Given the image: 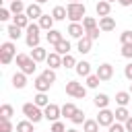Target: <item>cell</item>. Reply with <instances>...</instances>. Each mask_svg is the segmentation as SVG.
<instances>
[{
	"label": "cell",
	"mask_w": 132,
	"mask_h": 132,
	"mask_svg": "<svg viewBox=\"0 0 132 132\" xmlns=\"http://www.w3.org/2000/svg\"><path fill=\"white\" fill-rule=\"evenodd\" d=\"M82 27H85V31H91V29L97 27V21H95L93 16H85V19H82Z\"/></svg>",
	"instance_id": "37"
},
{
	"label": "cell",
	"mask_w": 132,
	"mask_h": 132,
	"mask_svg": "<svg viewBox=\"0 0 132 132\" xmlns=\"http://www.w3.org/2000/svg\"><path fill=\"white\" fill-rule=\"evenodd\" d=\"M23 10H27V6H25L21 0H12V2H10V12H14V14H21Z\"/></svg>",
	"instance_id": "33"
},
{
	"label": "cell",
	"mask_w": 132,
	"mask_h": 132,
	"mask_svg": "<svg viewBox=\"0 0 132 132\" xmlns=\"http://www.w3.org/2000/svg\"><path fill=\"white\" fill-rule=\"evenodd\" d=\"M14 43L12 41H6V43H2L0 45V62L6 66V64H10L12 62V58H14Z\"/></svg>",
	"instance_id": "5"
},
{
	"label": "cell",
	"mask_w": 132,
	"mask_h": 132,
	"mask_svg": "<svg viewBox=\"0 0 132 132\" xmlns=\"http://www.w3.org/2000/svg\"><path fill=\"white\" fill-rule=\"evenodd\" d=\"M91 45H93V39H91L89 35H85V37H80V39H78L76 50H78L80 54H89V52H91Z\"/></svg>",
	"instance_id": "14"
},
{
	"label": "cell",
	"mask_w": 132,
	"mask_h": 132,
	"mask_svg": "<svg viewBox=\"0 0 132 132\" xmlns=\"http://www.w3.org/2000/svg\"><path fill=\"white\" fill-rule=\"evenodd\" d=\"M0 132H12L10 120H2V122H0Z\"/></svg>",
	"instance_id": "41"
},
{
	"label": "cell",
	"mask_w": 132,
	"mask_h": 132,
	"mask_svg": "<svg viewBox=\"0 0 132 132\" xmlns=\"http://www.w3.org/2000/svg\"><path fill=\"white\" fill-rule=\"evenodd\" d=\"M52 16H54L56 21H64V19L68 16V10H66V6H56V8L52 10Z\"/></svg>",
	"instance_id": "25"
},
{
	"label": "cell",
	"mask_w": 132,
	"mask_h": 132,
	"mask_svg": "<svg viewBox=\"0 0 132 132\" xmlns=\"http://www.w3.org/2000/svg\"><path fill=\"white\" fill-rule=\"evenodd\" d=\"M10 19V10L8 8H0V21H8Z\"/></svg>",
	"instance_id": "45"
},
{
	"label": "cell",
	"mask_w": 132,
	"mask_h": 132,
	"mask_svg": "<svg viewBox=\"0 0 132 132\" xmlns=\"http://www.w3.org/2000/svg\"><path fill=\"white\" fill-rule=\"evenodd\" d=\"M124 76H126L128 80H132V62L126 64V68H124Z\"/></svg>",
	"instance_id": "46"
},
{
	"label": "cell",
	"mask_w": 132,
	"mask_h": 132,
	"mask_svg": "<svg viewBox=\"0 0 132 132\" xmlns=\"http://www.w3.org/2000/svg\"><path fill=\"white\" fill-rule=\"evenodd\" d=\"M116 101H118V105H128L130 103V93H126V91H120V93H116Z\"/></svg>",
	"instance_id": "32"
},
{
	"label": "cell",
	"mask_w": 132,
	"mask_h": 132,
	"mask_svg": "<svg viewBox=\"0 0 132 132\" xmlns=\"http://www.w3.org/2000/svg\"><path fill=\"white\" fill-rule=\"evenodd\" d=\"M107 2H116V0H107Z\"/></svg>",
	"instance_id": "53"
},
{
	"label": "cell",
	"mask_w": 132,
	"mask_h": 132,
	"mask_svg": "<svg viewBox=\"0 0 132 132\" xmlns=\"http://www.w3.org/2000/svg\"><path fill=\"white\" fill-rule=\"evenodd\" d=\"M76 74L78 76H89L91 74V64L89 62H76Z\"/></svg>",
	"instance_id": "24"
},
{
	"label": "cell",
	"mask_w": 132,
	"mask_h": 132,
	"mask_svg": "<svg viewBox=\"0 0 132 132\" xmlns=\"http://www.w3.org/2000/svg\"><path fill=\"white\" fill-rule=\"evenodd\" d=\"M95 74H97L101 80H109V78L113 76V66H111V64H101Z\"/></svg>",
	"instance_id": "11"
},
{
	"label": "cell",
	"mask_w": 132,
	"mask_h": 132,
	"mask_svg": "<svg viewBox=\"0 0 132 132\" xmlns=\"http://www.w3.org/2000/svg\"><path fill=\"white\" fill-rule=\"evenodd\" d=\"M8 2H12V0H8Z\"/></svg>",
	"instance_id": "55"
},
{
	"label": "cell",
	"mask_w": 132,
	"mask_h": 132,
	"mask_svg": "<svg viewBox=\"0 0 132 132\" xmlns=\"http://www.w3.org/2000/svg\"><path fill=\"white\" fill-rule=\"evenodd\" d=\"M50 132H66V126L62 124V122H54L52 124V130Z\"/></svg>",
	"instance_id": "44"
},
{
	"label": "cell",
	"mask_w": 132,
	"mask_h": 132,
	"mask_svg": "<svg viewBox=\"0 0 132 132\" xmlns=\"http://www.w3.org/2000/svg\"><path fill=\"white\" fill-rule=\"evenodd\" d=\"M82 130H85V132H99V122H97V120H85Z\"/></svg>",
	"instance_id": "30"
},
{
	"label": "cell",
	"mask_w": 132,
	"mask_h": 132,
	"mask_svg": "<svg viewBox=\"0 0 132 132\" xmlns=\"http://www.w3.org/2000/svg\"><path fill=\"white\" fill-rule=\"evenodd\" d=\"M68 35L74 37V39H80V37L87 35V31H85V27H82L80 23H70V25H68Z\"/></svg>",
	"instance_id": "9"
},
{
	"label": "cell",
	"mask_w": 132,
	"mask_h": 132,
	"mask_svg": "<svg viewBox=\"0 0 132 132\" xmlns=\"http://www.w3.org/2000/svg\"><path fill=\"white\" fill-rule=\"evenodd\" d=\"M45 39L52 43V45H56V43H60L64 37H62V31H56V29H50L47 31V35H45Z\"/></svg>",
	"instance_id": "19"
},
{
	"label": "cell",
	"mask_w": 132,
	"mask_h": 132,
	"mask_svg": "<svg viewBox=\"0 0 132 132\" xmlns=\"http://www.w3.org/2000/svg\"><path fill=\"white\" fill-rule=\"evenodd\" d=\"M23 113H25L27 120H31L33 124H37V122H41V120L45 118L43 111H41V107L35 105V103H25V105H23Z\"/></svg>",
	"instance_id": "3"
},
{
	"label": "cell",
	"mask_w": 132,
	"mask_h": 132,
	"mask_svg": "<svg viewBox=\"0 0 132 132\" xmlns=\"http://www.w3.org/2000/svg\"><path fill=\"white\" fill-rule=\"evenodd\" d=\"M113 120H116V113L111 111V109H107V107H103L101 111H99V116H97V122H99V126H111L113 124Z\"/></svg>",
	"instance_id": "8"
},
{
	"label": "cell",
	"mask_w": 132,
	"mask_h": 132,
	"mask_svg": "<svg viewBox=\"0 0 132 132\" xmlns=\"http://www.w3.org/2000/svg\"><path fill=\"white\" fill-rule=\"evenodd\" d=\"M130 91H132V87H130Z\"/></svg>",
	"instance_id": "54"
},
{
	"label": "cell",
	"mask_w": 132,
	"mask_h": 132,
	"mask_svg": "<svg viewBox=\"0 0 132 132\" xmlns=\"http://www.w3.org/2000/svg\"><path fill=\"white\" fill-rule=\"evenodd\" d=\"M41 74H43V76H45L50 82H54V80H56V72H54V68H45Z\"/></svg>",
	"instance_id": "40"
},
{
	"label": "cell",
	"mask_w": 132,
	"mask_h": 132,
	"mask_svg": "<svg viewBox=\"0 0 132 132\" xmlns=\"http://www.w3.org/2000/svg\"><path fill=\"white\" fill-rule=\"evenodd\" d=\"M16 66H19L21 72H25V74H33V72L37 70V62H35L31 56H27V54H16Z\"/></svg>",
	"instance_id": "2"
},
{
	"label": "cell",
	"mask_w": 132,
	"mask_h": 132,
	"mask_svg": "<svg viewBox=\"0 0 132 132\" xmlns=\"http://www.w3.org/2000/svg\"><path fill=\"white\" fill-rule=\"evenodd\" d=\"M93 103H95L99 109H103V107H107V105H109V97H107L105 93H97V95H95V99H93Z\"/></svg>",
	"instance_id": "22"
},
{
	"label": "cell",
	"mask_w": 132,
	"mask_h": 132,
	"mask_svg": "<svg viewBox=\"0 0 132 132\" xmlns=\"http://www.w3.org/2000/svg\"><path fill=\"white\" fill-rule=\"evenodd\" d=\"M107 132H126V126H122V122H116V124L109 126Z\"/></svg>",
	"instance_id": "43"
},
{
	"label": "cell",
	"mask_w": 132,
	"mask_h": 132,
	"mask_svg": "<svg viewBox=\"0 0 132 132\" xmlns=\"http://www.w3.org/2000/svg\"><path fill=\"white\" fill-rule=\"evenodd\" d=\"M66 132H78V130H76V128H68Z\"/></svg>",
	"instance_id": "51"
},
{
	"label": "cell",
	"mask_w": 132,
	"mask_h": 132,
	"mask_svg": "<svg viewBox=\"0 0 132 132\" xmlns=\"http://www.w3.org/2000/svg\"><path fill=\"white\" fill-rule=\"evenodd\" d=\"M99 29L105 31V33H107V31H113V29H116V21H113L111 16H101V19H99Z\"/></svg>",
	"instance_id": "15"
},
{
	"label": "cell",
	"mask_w": 132,
	"mask_h": 132,
	"mask_svg": "<svg viewBox=\"0 0 132 132\" xmlns=\"http://www.w3.org/2000/svg\"><path fill=\"white\" fill-rule=\"evenodd\" d=\"M39 29H41V27H39V25H33V23L27 27V35H25V41H27V45H29L31 50L39 45Z\"/></svg>",
	"instance_id": "4"
},
{
	"label": "cell",
	"mask_w": 132,
	"mask_h": 132,
	"mask_svg": "<svg viewBox=\"0 0 132 132\" xmlns=\"http://www.w3.org/2000/svg\"><path fill=\"white\" fill-rule=\"evenodd\" d=\"M33 85H35V89H37V93H45V91H50V87H52V82L43 76V74H39L35 80H33Z\"/></svg>",
	"instance_id": "12"
},
{
	"label": "cell",
	"mask_w": 132,
	"mask_h": 132,
	"mask_svg": "<svg viewBox=\"0 0 132 132\" xmlns=\"http://www.w3.org/2000/svg\"><path fill=\"white\" fill-rule=\"evenodd\" d=\"M45 62H47L50 68H60V66H62V56H60L58 52H52V54H47Z\"/></svg>",
	"instance_id": "16"
},
{
	"label": "cell",
	"mask_w": 132,
	"mask_h": 132,
	"mask_svg": "<svg viewBox=\"0 0 132 132\" xmlns=\"http://www.w3.org/2000/svg\"><path fill=\"white\" fill-rule=\"evenodd\" d=\"M76 109H78V107H76L74 103H64V105H62V116L70 120V118H72V116L76 113Z\"/></svg>",
	"instance_id": "26"
},
{
	"label": "cell",
	"mask_w": 132,
	"mask_h": 132,
	"mask_svg": "<svg viewBox=\"0 0 132 132\" xmlns=\"http://www.w3.org/2000/svg\"><path fill=\"white\" fill-rule=\"evenodd\" d=\"M99 31H101V29H99V27H95V29H91V31H87V35H89L91 39H97V37H99Z\"/></svg>",
	"instance_id": "47"
},
{
	"label": "cell",
	"mask_w": 132,
	"mask_h": 132,
	"mask_svg": "<svg viewBox=\"0 0 132 132\" xmlns=\"http://www.w3.org/2000/svg\"><path fill=\"white\" fill-rule=\"evenodd\" d=\"M124 126H126V132H132V116H130V118L124 122Z\"/></svg>",
	"instance_id": "48"
},
{
	"label": "cell",
	"mask_w": 132,
	"mask_h": 132,
	"mask_svg": "<svg viewBox=\"0 0 132 132\" xmlns=\"http://www.w3.org/2000/svg\"><path fill=\"white\" fill-rule=\"evenodd\" d=\"M113 113H116V122H126V120L130 118V111H128L124 105H120V107H118Z\"/></svg>",
	"instance_id": "27"
},
{
	"label": "cell",
	"mask_w": 132,
	"mask_h": 132,
	"mask_svg": "<svg viewBox=\"0 0 132 132\" xmlns=\"http://www.w3.org/2000/svg\"><path fill=\"white\" fill-rule=\"evenodd\" d=\"M12 113H14V109H12V105H8V103H4V105L0 107V120H10V118H12Z\"/></svg>",
	"instance_id": "29"
},
{
	"label": "cell",
	"mask_w": 132,
	"mask_h": 132,
	"mask_svg": "<svg viewBox=\"0 0 132 132\" xmlns=\"http://www.w3.org/2000/svg\"><path fill=\"white\" fill-rule=\"evenodd\" d=\"M43 116H45V120H50V122H58V118L62 116V107H58L56 103H50V105L43 107Z\"/></svg>",
	"instance_id": "7"
},
{
	"label": "cell",
	"mask_w": 132,
	"mask_h": 132,
	"mask_svg": "<svg viewBox=\"0 0 132 132\" xmlns=\"http://www.w3.org/2000/svg\"><path fill=\"white\" fill-rule=\"evenodd\" d=\"M99 82H101V78H99L97 74H89V76H87V87H89V89H97Z\"/></svg>",
	"instance_id": "36"
},
{
	"label": "cell",
	"mask_w": 132,
	"mask_h": 132,
	"mask_svg": "<svg viewBox=\"0 0 132 132\" xmlns=\"http://www.w3.org/2000/svg\"><path fill=\"white\" fill-rule=\"evenodd\" d=\"M16 132H33V122H31V120L19 122V124H16Z\"/></svg>",
	"instance_id": "34"
},
{
	"label": "cell",
	"mask_w": 132,
	"mask_h": 132,
	"mask_svg": "<svg viewBox=\"0 0 132 132\" xmlns=\"http://www.w3.org/2000/svg\"><path fill=\"white\" fill-rule=\"evenodd\" d=\"M54 21H56V19H54L52 14H41V19H39V27L45 29V31H50V29L54 27Z\"/></svg>",
	"instance_id": "21"
},
{
	"label": "cell",
	"mask_w": 132,
	"mask_h": 132,
	"mask_svg": "<svg viewBox=\"0 0 132 132\" xmlns=\"http://www.w3.org/2000/svg\"><path fill=\"white\" fill-rule=\"evenodd\" d=\"M54 47H56L54 52H58L60 56H66V54L70 52V41H68V39H62V41H60V43H56Z\"/></svg>",
	"instance_id": "23"
},
{
	"label": "cell",
	"mask_w": 132,
	"mask_h": 132,
	"mask_svg": "<svg viewBox=\"0 0 132 132\" xmlns=\"http://www.w3.org/2000/svg\"><path fill=\"white\" fill-rule=\"evenodd\" d=\"M6 33H8V37H10V41H14V39H19L23 33H21V27H16L14 23L12 25H8V29H6Z\"/></svg>",
	"instance_id": "28"
},
{
	"label": "cell",
	"mask_w": 132,
	"mask_h": 132,
	"mask_svg": "<svg viewBox=\"0 0 132 132\" xmlns=\"http://www.w3.org/2000/svg\"><path fill=\"white\" fill-rule=\"evenodd\" d=\"M70 122H72V124H85V113H82L80 109H76V113L70 118Z\"/></svg>",
	"instance_id": "38"
},
{
	"label": "cell",
	"mask_w": 132,
	"mask_h": 132,
	"mask_svg": "<svg viewBox=\"0 0 132 132\" xmlns=\"http://www.w3.org/2000/svg\"><path fill=\"white\" fill-rule=\"evenodd\" d=\"M122 56L124 58H132V43H126V45H122Z\"/></svg>",
	"instance_id": "42"
},
{
	"label": "cell",
	"mask_w": 132,
	"mask_h": 132,
	"mask_svg": "<svg viewBox=\"0 0 132 132\" xmlns=\"http://www.w3.org/2000/svg\"><path fill=\"white\" fill-rule=\"evenodd\" d=\"M118 2H120L122 6H130V4H132V0H118Z\"/></svg>",
	"instance_id": "49"
},
{
	"label": "cell",
	"mask_w": 132,
	"mask_h": 132,
	"mask_svg": "<svg viewBox=\"0 0 132 132\" xmlns=\"http://www.w3.org/2000/svg\"><path fill=\"white\" fill-rule=\"evenodd\" d=\"M66 10H68V19H70L72 23H78V21H82V19L87 16V8H85V4H80V2H68Z\"/></svg>",
	"instance_id": "1"
},
{
	"label": "cell",
	"mask_w": 132,
	"mask_h": 132,
	"mask_svg": "<svg viewBox=\"0 0 132 132\" xmlns=\"http://www.w3.org/2000/svg\"><path fill=\"white\" fill-rule=\"evenodd\" d=\"M33 103L39 105V107H45V105H50V99H47L45 93H37V95L33 97Z\"/></svg>",
	"instance_id": "31"
},
{
	"label": "cell",
	"mask_w": 132,
	"mask_h": 132,
	"mask_svg": "<svg viewBox=\"0 0 132 132\" xmlns=\"http://www.w3.org/2000/svg\"><path fill=\"white\" fill-rule=\"evenodd\" d=\"M12 19H14V25H16V27H21V29H27V27L31 25V23H29L31 19H29L25 12H21V14H14Z\"/></svg>",
	"instance_id": "18"
},
{
	"label": "cell",
	"mask_w": 132,
	"mask_h": 132,
	"mask_svg": "<svg viewBox=\"0 0 132 132\" xmlns=\"http://www.w3.org/2000/svg\"><path fill=\"white\" fill-rule=\"evenodd\" d=\"M120 41H122V45H126V43H132V31H124V33L120 35Z\"/></svg>",
	"instance_id": "39"
},
{
	"label": "cell",
	"mask_w": 132,
	"mask_h": 132,
	"mask_svg": "<svg viewBox=\"0 0 132 132\" xmlns=\"http://www.w3.org/2000/svg\"><path fill=\"white\" fill-rule=\"evenodd\" d=\"M70 2H78V0H70Z\"/></svg>",
	"instance_id": "52"
},
{
	"label": "cell",
	"mask_w": 132,
	"mask_h": 132,
	"mask_svg": "<svg viewBox=\"0 0 132 132\" xmlns=\"http://www.w3.org/2000/svg\"><path fill=\"white\" fill-rule=\"evenodd\" d=\"M37 4H45V2H50V0H35Z\"/></svg>",
	"instance_id": "50"
},
{
	"label": "cell",
	"mask_w": 132,
	"mask_h": 132,
	"mask_svg": "<svg viewBox=\"0 0 132 132\" xmlns=\"http://www.w3.org/2000/svg\"><path fill=\"white\" fill-rule=\"evenodd\" d=\"M62 66H64V68H76V60H74V56H70V54L62 56Z\"/></svg>",
	"instance_id": "35"
},
{
	"label": "cell",
	"mask_w": 132,
	"mask_h": 132,
	"mask_svg": "<svg viewBox=\"0 0 132 132\" xmlns=\"http://www.w3.org/2000/svg\"><path fill=\"white\" fill-rule=\"evenodd\" d=\"M29 56H31L35 62H43V60L47 58V52H45L41 45H37V47H33V50H31V54H29Z\"/></svg>",
	"instance_id": "17"
},
{
	"label": "cell",
	"mask_w": 132,
	"mask_h": 132,
	"mask_svg": "<svg viewBox=\"0 0 132 132\" xmlns=\"http://www.w3.org/2000/svg\"><path fill=\"white\" fill-rule=\"evenodd\" d=\"M27 85V74L25 72H16L14 76H12V87L14 89H23Z\"/></svg>",
	"instance_id": "20"
},
{
	"label": "cell",
	"mask_w": 132,
	"mask_h": 132,
	"mask_svg": "<svg viewBox=\"0 0 132 132\" xmlns=\"http://www.w3.org/2000/svg\"><path fill=\"white\" fill-rule=\"evenodd\" d=\"M95 10H97V16H99V19H101V16H109V10H111V2H107V0H101V2H97Z\"/></svg>",
	"instance_id": "13"
},
{
	"label": "cell",
	"mask_w": 132,
	"mask_h": 132,
	"mask_svg": "<svg viewBox=\"0 0 132 132\" xmlns=\"http://www.w3.org/2000/svg\"><path fill=\"white\" fill-rule=\"evenodd\" d=\"M25 14H27L31 21H35V19H41V14H43V10H41V4H37V2L29 4V6H27V10H25Z\"/></svg>",
	"instance_id": "10"
},
{
	"label": "cell",
	"mask_w": 132,
	"mask_h": 132,
	"mask_svg": "<svg viewBox=\"0 0 132 132\" xmlns=\"http://www.w3.org/2000/svg\"><path fill=\"white\" fill-rule=\"evenodd\" d=\"M66 93H68L70 97L85 99V95H87V89H85L80 82H76V80H68V82H66Z\"/></svg>",
	"instance_id": "6"
}]
</instances>
